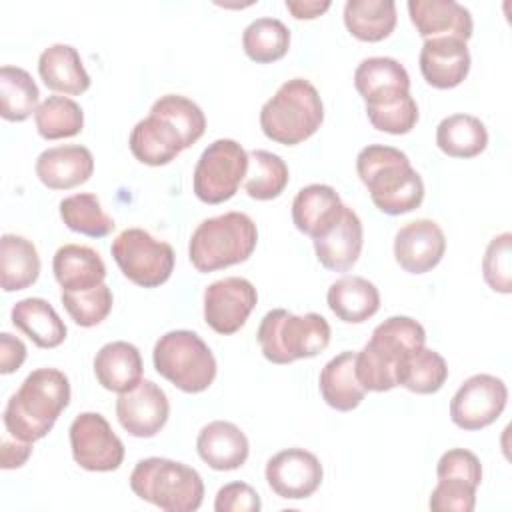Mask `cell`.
Returning <instances> with one entry per match:
<instances>
[{
    "label": "cell",
    "instance_id": "obj_1",
    "mask_svg": "<svg viewBox=\"0 0 512 512\" xmlns=\"http://www.w3.org/2000/svg\"><path fill=\"white\" fill-rule=\"evenodd\" d=\"M70 404V380L58 368H36L10 396L2 420L14 440L36 442L56 424Z\"/></svg>",
    "mask_w": 512,
    "mask_h": 512
},
{
    "label": "cell",
    "instance_id": "obj_2",
    "mask_svg": "<svg viewBox=\"0 0 512 512\" xmlns=\"http://www.w3.org/2000/svg\"><path fill=\"white\" fill-rule=\"evenodd\" d=\"M356 172L368 188L374 206L390 216L418 208L424 200V182L408 156L384 144H368L356 156Z\"/></svg>",
    "mask_w": 512,
    "mask_h": 512
},
{
    "label": "cell",
    "instance_id": "obj_3",
    "mask_svg": "<svg viewBox=\"0 0 512 512\" xmlns=\"http://www.w3.org/2000/svg\"><path fill=\"white\" fill-rule=\"evenodd\" d=\"M426 344L424 326L410 316H390L380 322L366 346L356 352V376L366 392L396 388V370Z\"/></svg>",
    "mask_w": 512,
    "mask_h": 512
},
{
    "label": "cell",
    "instance_id": "obj_4",
    "mask_svg": "<svg viewBox=\"0 0 512 512\" xmlns=\"http://www.w3.org/2000/svg\"><path fill=\"white\" fill-rule=\"evenodd\" d=\"M258 242V228L244 212L202 220L190 236L188 258L198 272H214L246 262Z\"/></svg>",
    "mask_w": 512,
    "mask_h": 512
},
{
    "label": "cell",
    "instance_id": "obj_5",
    "mask_svg": "<svg viewBox=\"0 0 512 512\" xmlns=\"http://www.w3.org/2000/svg\"><path fill=\"white\" fill-rule=\"evenodd\" d=\"M324 120L316 86L304 78L286 80L260 110V128L272 142L296 146L308 140Z\"/></svg>",
    "mask_w": 512,
    "mask_h": 512
},
{
    "label": "cell",
    "instance_id": "obj_6",
    "mask_svg": "<svg viewBox=\"0 0 512 512\" xmlns=\"http://www.w3.org/2000/svg\"><path fill=\"white\" fill-rule=\"evenodd\" d=\"M330 334V324L322 314L308 312L296 316L284 308H276L264 314L256 338L268 362L290 364L326 350Z\"/></svg>",
    "mask_w": 512,
    "mask_h": 512
},
{
    "label": "cell",
    "instance_id": "obj_7",
    "mask_svg": "<svg viewBox=\"0 0 512 512\" xmlns=\"http://www.w3.org/2000/svg\"><path fill=\"white\" fill-rule=\"evenodd\" d=\"M130 488L140 500L166 512H194L204 500L202 476L192 466L158 456L134 466Z\"/></svg>",
    "mask_w": 512,
    "mask_h": 512
},
{
    "label": "cell",
    "instance_id": "obj_8",
    "mask_svg": "<svg viewBox=\"0 0 512 512\" xmlns=\"http://www.w3.org/2000/svg\"><path fill=\"white\" fill-rule=\"evenodd\" d=\"M152 362L162 378L188 394L204 392L216 378V358L192 330L162 334L154 344Z\"/></svg>",
    "mask_w": 512,
    "mask_h": 512
},
{
    "label": "cell",
    "instance_id": "obj_9",
    "mask_svg": "<svg viewBox=\"0 0 512 512\" xmlns=\"http://www.w3.org/2000/svg\"><path fill=\"white\" fill-rule=\"evenodd\" d=\"M110 254L120 272L142 288L164 284L174 270V250L168 242L156 240L142 228L122 230L110 246Z\"/></svg>",
    "mask_w": 512,
    "mask_h": 512
},
{
    "label": "cell",
    "instance_id": "obj_10",
    "mask_svg": "<svg viewBox=\"0 0 512 512\" xmlns=\"http://www.w3.org/2000/svg\"><path fill=\"white\" fill-rule=\"evenodd\" d=\"M248 170V152L230 138H218L200 154L192 188L204 204H222L230 200L244 182Z\"/></svg>",
    "mask_w": 512,
    "mask_h": 512
},
{
    "label": "cell",
    "instance_id": "obj_11",
    "mask_svg": "<svg viewBox=\"0 0 512 512\" xmlns=\"http://www.w3.org/2000/svg\"><path fill=\"white\" fill-rule=\"evenodd\" d=\"M74 462L90 472H112L124 460V444L98 412H82L70 424Z\"/></svg>",
    "mask_w": 512,
    "mask_h": 512
},
{
    "label": "cell",
    "instance_id": "obj_12",
    "mask_svg": "<svg viewBox=\"0 0 512 512\" xmlns=\"http://www.w3.org/2000/svg\"><path fill=\"white\" fill-rule=\"evenodd\" d=\"M508 402L502 378L474 374L462 382L450 400V418L462 430H482L496 422Z\"/></svg>",
    "mask_w": 512,
    "mask_h": 512
},
{
    "label": "cell",
    "instance_id": "obj_13",
    "mask_svg": "<svg viewBox=\"0 0 512 512\" xmlns=\"http://www.w3.org/2000/svg\"><path fill=\"white\" fill-rule=\"evenodd\" d=\"M258 294L250 280L228 276L204 290V320L218 334L238 332L256 308Z\"/></svg>",
    "mask_w": 512,
    "mask_h": 512
},
{
    "label": "cell",
    "instance_id": "obj_14",
    "mask_svg": "<svg viewBox=\"0 0 512 512\" xmlns=\"http://www.w3.org/2000/svg\"><path fill=\"white\" fill-rule=\"evenodd\" d=\"M264 474L276 496L286 500H302L320 488L324 468L316 454L304 448H286L266 462Z\"/></svg>",
    "mask_w": 512,
    "mask_h": 512
},
{
    "label": "cell",
    "instance_id": "obj_15",
    "mask_svg": "<svg viewBox=\"0 0 512 512\" xmlns=\"http://www.w3.org/2000/svg\"><path fill=\"white\" fill-rule=\"evenodd\" d=\"M116 416L130 436L152 438L166 426L170 402L158 384L152 380H140L136 388L118 396Z\"/></svg>",
    "mask_w": 512,
    "mask_h": 512
},
{
    "label": "cell",
    "instance_id": "obj_16",
    "mask_svg": "<svg viewBox=\"0 0 512 512\" xmlns=\"http://www.w3.org/2000/svg\"><path fill=\"white\" fill-rule=\"evenodd\" d=\"M446 252L442 228L428 218L404 224L394 236V258L404 272L424 274L436 268Z\"/></svg>",
    "mask_w": 512,
    "mask_h": 512
},
{
    "label": "cell",
    "instance_id": "obj_17",
    "mask_svg": "<svg viewBox=\"0 0 512 512\" xmlns=\"http://www.w3.org/2000/svg\"><path fill=\"white\" fill-rule=\"evenodd\" d=\"M420 72L438 90H450L464 82L470 72V52L464 40L454 36L428 38L420 50Z\"/></svg>",
    "mask_w": 512,
    "mask_h": 512
},
{
    "label": "cell",
    "instance_id": "obj_18",
    "mask_svg": "<svg viewBox=\"0 0 512 512\" xmlns=\"http://www.w3.org/2000/svg\"><path fill=\"white\" fill-rule=\"evenodd\" d=\"M314 242L318 262L334 272L350 270L362 252L364 230L358 214L344 204L340 218Z\"/></svg>",
    "mask_w": 512,
    "mask_h": 512
},
{
    "label": "cell",
    "instance_id": "obj_19",
    "mask_svg": "<svg viewBox=\"0 0 512 512\" xmlns=\"http://www.w3.org/2000/svg\"><path fill=\"white\" fill-rule=\"evenodd\" d=\"M354 86L366 106H382L410 94V76L406 68L388 56H372L358 64Z\"/></svg>",
    "mask_w": 512,
    "mask_h": 512
},
{
    "label": "cell",
    "instance_id": "obj_20",
    "mask_svg": "<svg viewBox=\"0 0 512 512\" xmlns=\"http://www.w3.org/2000/svg\"><path fill=\"white\" fill-rule=\"evenodd\" d=\"M94 172V156L86 146H54L36 158V176L50 190H70L84 184Z\"/></svg>",
    "mask_w": 512,
    "mask_h": 512
},
{
    "label": "cell",
    "instance_id": "obj_21",
    "mask_svg": "<svg viewBox=\"0 0 512 512\" xmlns=\"http://www.w3.org/2000/svg\"><path fill=\"white\" fill-rule=\"evenodd\" d=\"M408 14L424 40L454 36L466 42L472 36L470 10L454 0H410Z\"/></svg>",
    "mask_w": 512,
    "mask_h": 512
},
{
    "label": "cell",
    "instance_id": "obj_22",
    "mask_svg": "<svg viewBox=\"0 0 512 512\" xmlns=\"http://www.w3.org/2000/svg\"><path fill=\"white\" fill-rule=\"evenodd\" d=\"M196 450L212 470L228 472L240 468L248 460L250 444L236 424L214 420L198 432Z\"/></svg>",
    "mask_w": 512,
    "mask_h": 512
},
{
    "label": "cell",
    "instance_id": "obj_23",
    "mask_svg": "<svg viewBox=\"0 0 512 512\" xmlns=\"http://www.w3.org/2000/svg\"><path fill=\"white\" fill-rule=\"evenodd\" d=\"M342 210L344 204L332 186L308 184L292 200V222L302 234L316 240L340 218Z\"/></svg>",
    "mask_w": 512,
    "mask_h": 512
},
{
    "label": "cell",
    "instance_id": "obj_24",
    "mask_svg": "<svg viewBox=\"0 0 512 512\" xmlns=\"http://www.w3.org/2000/svg\"><path fill=\"white\" fill-rule=\"evenodd\" d=\"M94 374L98 384L110 392L124 394L136 388L144 374L140 350L126 340L104 344L94 356Z\"/></svg>",
    "mask_w": 512,
    "mask_h": 512
},
{
    "label": "cell",
    "instance_id": "obj_25",
    "mask_svg": "<svg viewBox=\"0 0 512 512\" xmlns=\"http://www.w3.org/2000/svg\"><path fill=\"white\" fill-rule=\"evenodd\" d=\"M130 152L146 166L170 164L186 146L178 130L164 118L148 114L130 132Z\"/></svg>",
    "mask_w": 512,
    "mask_h": 512
},
{
    "label": "cell",
    "instance_id": "obj_26",
    "mask_svg": "<svg viewBox=\"0 0 512 512\" xmlns=\"http://www.w3.org/2000/svg\"><path fill=\"white\" fill-rule=\"evenodd\" d=\"M52 272L62 290L82 292L104 284L106 264L90 246L64 244L52 258Z\"/></svg>",
    "mask_w": 512,
    "mask_h": 512
},
{
    "label": "cell",
    "instance_id": "obj_27",
    "mask_svg": "<svg viewBox=\"0 0 512 512\" xmlns=\"http://www.w3.org/2000/svg\"><path fill=\"white\" fill-rule=\"evenodd\" d=\"M38 74L52 92L78 96L90 88V76L78 50L70 44H52L38 58Z\"/></svg>",
    "mask_w": 512,
    "mask_h": 512
},
{
    "label": "cell",
    "instance_id": "obj_28",
    "mask_svg": "<svg viewBox=\"0 0 512 512\" xmlns=\"http://www.w3.org/2000/svg\"><path fill=\"white\" fill-rule=\"evenodd\" d=\"M324 402L340 412L354 410L366 394V388L356 376V352L344 350L328 360L318 378Z\"/></svg>",
    "mask_w": 512,
    "mask_h": 512
},
{
    "label": "cell",
    "instance_id": "obj_29",
    "mask_svg": "<svg viewBox=\"0 0 512 512\" xmlns=\"http://www.w3.org/2000/svg\"><path fill=\"white\" fill-rule=\"evenodd\" d=\"M328 308L346 324H362L380 308L378 288L362 276H342L330 284Z\"/></svg>",
    "mask_w": 512,
    "mask_h": 512
},
{
    "label": "cell",
    "instance_id": "obj_30",
    "mask_svg": "<svg viewBox=\"0 0 512 512\" xmlns=\"http://www.w3.org/2000/svg\"><path fill=\"white\" fill-rule=\"evenodd\" d=\"M12 324L38 348H56L66 340V324L44 298H24L12 306Z\"/></svg>",
    "mask_w": 512,
    "mask_h": 512
},
{
    "label": "cell",
    "instance_id": "obj_31",
    "mask_svg": "<svg viewBox=\"0 0 512 512\" xmlns=\"http://www.w3.org/2000/svg\"><path fill=\"white\" fill-rule=\"evenodd\" d=\"M40 276V256L36 246L16 234L0 238V286L4 292H16L32 286Z\"/></svg>",
    "mask_w": 512,
    "mask_h": 512
},
{
    "label": "cell",
    "instance_id": "obj_32",
    "mask_svg": "<svg viewBox=\"0 0 512 512\" xmlns=\"http://www.w3.org/2000/svg\"><path fill=\"white\" fill-rule=\"evenodd\" d=\"M394 0H348L344 4V26L362 42H380L396 26Z\"/></svg>",
    "mask_w": 512,
    "mask_h": 512
},
{
    "label": "cell",
    "instance_id": "obj_33",
    "mask_svg": "<svg viewBox=\"0 0 512 512\" xmlns=\"http://www.w3.org/2000/svg\"><path fill=\"white\" fill-rule=\"evenodd\" d=\"M436 144L450 158H474L486 150L488 130L472 114H452L436 126Z\"/></svg>",
    "mask_w": 512,
    "mask_h": 512
},
{
    "label": "cell",
    "instance_id": "obj_34",
    "mask_svg": "<svg viewBox=\"0 0 512 512\" xmlns=\"http://www.w3.org/2000/svg\"><path fill=\"white\" fill-rule=\"evenodd\" d=\"M38 86L20 66L0 68V116L8 122H24L38 108Z\"/></svg>",
    "mask_w": 512,
    "mask_h": 512
},
{
    "label": "cell",
    "instance_id": "obj_35",
    "mask_svg": "<svg viewBox=\"0 0 512 512\" xmlns=\"http://www.w3.org/2000/svg\"><path fill=\"white\" fill-rule=\"evenodd\" d=\"M290 172L286 162L268 150L248 152V170L244 178V190L254 200L278 198L288 186Z\"/></svg>",
    "mask_w": 512,
    "mask_h": 512
},
{
    "label": "cell",
    "instance_id": "obj_36",
    "mask_svg": "<svg viewBox=\"0 0 512 512\" xmlns=\"http://www.w3.org/2000/svg\"><path fill=\"white\" fill-rule=\"evenodd\" d=\"M448 380V364L442 354L432 348H422L404 360L396 370V386L414 394H434Z\"/></svg>",
    "mask_w": 512,
    "mask_h": 512
},
{
    "label": "cell",
    "instance_id": "obj_37",
    "mask_svg": "<svg viewBox=\"0 0 512 512\" xmlns=\"http://www.w3.org/2000/svg\"><path fill=\"white\" fill-rule=\"evenodd\" d=\"M242 48L256 64L276 62L290 48V30L278 18H256L242 32Z\"/></svg>",
    "mask_w": 512,
    "mask_h": 512
},
{
    "label": "cell",
    "instance_id": "obj_38",
    "mask_svg": "<svg viewBox=\"0 0 512 512\" xmlns=\"http://www.w3.org/2000/svg\"><path fill=\"white\" fill-rule=\"evenodd\" d=\"M34 122L44 140L72 138L82 132L84 112L80 104L68 96H48L38 104Z\"/></svg>",
    "mask_w": 512,
    "mask_h": 512
},
{
    "label": "cell",
    "instance_id": "obj_39",
    "mask_svg": "<svg viewBox=\"0 0 512 512\" xmlns=\"http://www.w3.org/2000/svg\"><path fill=\"white\" fill-rule=\"evenodd\" d=\"M60 218L72 232L90 238H104L116 226L114 220L102 210L96 194L90 192L66 196L60 202Z\"/></svg>",
    "mask_w": 512,
    "mask_h": 512
},
{
    "label": "cell",
    "instance_id": "obj_40",
    "mask_svg": "<svg viewBox=\"0 0 512 512\" xmlns=\"http://www.w3.org/2000/svg\"><path fill=\"white\" fill-rule=\"evenodd\" d=\"M150 114H156V116L168 120L182 136L186 148H190L194 142H198L206 130V116H204L202 108L182 94L160 96L152 104Z\"/></svg>",
    "mask_w": 512,
    "mask_h": 512
},
{
    "label": "cell",
    "instance_id": "obj_41",
    "mask_svg": "<svg viewBox=\"0 0 512 512\" xmlns=\"http://www.w3.org/2000/svg\"><path fill=\"white\" fill-rule=\"evenodd\" d=\"M60 300L68 316L74 320V324L82 328H92L102 320H106L114 302L112 290L106 284H100L96 288L82 290V292L62 290Z\"/></svg>",
    "mask_w": 512,
    "mask_h": 512
},
{
    "label": "cell",
    "instance_id": "obj_42",
    "mask_svg": "<svg viewBox=\"0 0 512 512\" xmlns=\"http://www.w3.org/2000/svg\"><path fill=\"white\" fill-rule=\"evenodd\" d=\"M366 116L372 128L388 134H408L418 122V104L406 94L382 106H366Z\"/></svg>",
    "mask_w": 512,
    "mask_h": 512
},
{
    "label": "cell",
    "instance_id": "obj_43",
    "mask_svg": "<svg viewBox=\"0 0 512 512\" xmlns=\"http://www.w3.org/2000/svg\"><path fill=\"white\" fill-rule=\"evenodd\" d=\"M510 252H512V234L502 232L490 240L482 258V276L486 284L500 294L512 292Z\"/></svg>",
    "mask_w": 512,
    "mask_h": 512
},
{
    "label": "cell",
    "instance_id": "obj_44",
    "mask_svg": "<svg viewBox=\"0 0 512 512\" xmlns=\"http://www.w3.org/2000/svg\"><path fill=\"white\" fill-rule=\"evenodd\" d=\"M474 484L458 478H438L430 494V510L434 512H472L476 506Z\"/></svg>",
    "mask_w": 512,
    "mask_h": 512
},
{
    "label": "cell",
    "instance_id": "obj_45",
    "mask_svg": "<svg viewBox=\"0 0 512 512\" xmlns=\"http://www.w3.org/2000/svg\"><path fill=\"white\" fill-rule=\"evenodd\" d=\"M438 478H458L474 486L482 482V464L478 456L466 448H452L444 452L436 464Z\"/></svg>",
    "mask_w": 512,
    "mask_h": 512
},
{
    "label": "cell",
    "instance_id": "obj_46",
    "mask_svg": "<svg viewBox=\"0 0 512 512\" xmlns=\"http://www.w3.org/2000/svg\"><path fill=\"white\" fill-rule=\"evenodd\" d=\"M260 508L262 502L258 492L246 482H230L216 492V512H258Z\"/></svg>",
    "mask_w": 512,
    "mask_h": 512
},
{
    "label": "cell",
    "instance_id": "obj_47",
    "mask_svg": "<svg viewBox=\"0 0 512 512\" xmlns=\"http://www.w3.org/2000/svg\"><path fill=\"white\" fill-rule=\"evenodd\" d=\"M26 360V346L20 338L12 336L10 332L0 334V372L12 374L16 372Z\"/></svg>",
    "mask_w": 512,
    "mask_h": 512
},
{
    "label": "cell",
    "instance_id": "obj_48",
    "mask_svg": "<svg viewBox=\"0 0 512 512\" xmlns=\"http://www.w3.org/2000/svg\"><path fill=\"white\" fill-rule=\"evenodd\" d=\"M32 454V442L2 440V468H20Z\"/></svg>",
    "mask_w": 512,
    "mask_h": 512
},
{
    "label": "cell",
    "instance_id": "obj_49",
    "mask_svg": "<svg viewBox=\"0 0 512 512\" xmlns=\"http://www.w3.org/2000/svg\"><path fill=\"white\" fill-rule=\"evenodd\" d=\"M286 8L288 12L296 18V20H312L318 18L320 14H324L330 8V2H302V0H286Z\"/></svg>",
    "mask_w": 512,
    "mask_h": 512
}]
</instances>
